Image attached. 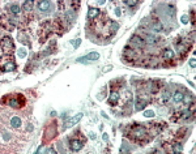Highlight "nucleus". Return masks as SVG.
Here are the masks:
<instances>
[{
    "label": "nucleus",
    "mask_w": 196,
    "mask_h": 154,
    "mask_svg": "<svg viewBox=\"0 0 196 154\" xmlns=\"http://www.w3.org/2000/svg\"><path fill=\"white\" fill-rule=\"evenodd\" d=\"M183 98H184V93H182V91H175L174 95H173V101L175 103H180V102H183Z\"/></svg>",
    "instance_id": "2eb2a0df"
},
{
    "label": "nucleus",
    "mask_w": 196,
    "mask_h": 154,
    "mask_svg": "<svg viewBox=\"0 0 196 154\" xmlns=\"http://www.w3.org/2000/svg\"><path fill=\"white\" fill-rule=\"evenodd\" d=\"M129 136L132 139H135V140H141L146 136V128L145 127H143V125L132 127V129H131V132H129Z\"/></svg>",
    "instance_id": "f03ea898"
},
{
    "label": "nucleus",
    "mask_w": 196,
    "mask_h": 154,
    "mask_svg": "<svg viewBox=\"0 0 196 154\" xmlns=\"http://www.w3.org/2000/svg\"><path fill=\"white\" fill-rule=\"evenodd\" d=\"M115 12H116V16H120V11H119V8H116V11H115Z\"/></svg>",
    "instance_id": "c756f323"
},
{
    "label": "nucleus",
    "mask_w": 196,
    "mask_h": 154,
    "mask_svg": "<svg viewBox=\"0 0 196 154\" xmlns=\"http://www.w3.org/2000/svg\"><path fill=\"white\" fill-rule=\"evenodd\" d=\"M124 54H126V56H127V59H128V60H132V59H136V57H137L136 50L127 49V50H124Z\"/></svg>",
    "instance_id": "f3484780"
},
{
    "label": "nucleus",
    "mask_w": 196,
    "mask_h": 154,
    "mask_svg": "<svg viewBox=\"0 0 196 154\" xmlns=\"http://www.w3.org/2000/svg\"><path fill=\"white\" fill-rule=\"evenodd\" d=\"M163 59L167 60V61L173 60L174 59V51L170 50V49H165L163 50Z\"/></svg>",
    "instance_id": "dca6fc26"
},
{
    "label": "nucleus",
    "mask_w": 196,
    "mask_h": 154,
    "mask_svg": "<svg viewBox=\"0 0 196 154\" xmlns=\"http://www.w3.org/2000/svg\"><path fill=\"white\" fill-rule=\"evenodd\" d=\"M44 154H56V152H55L54 148H49L46 150V153H44Z\"/></svg>",
    "instance_id": "a878e982"
},
{
    "label": "nucleus",
    "mask_w": 196,
    "mask_h": 154,
    "mask_svg": "<svg viewBox=\"0 0 196 154\" xmlns=\"http://www.w3.org/2000/svg\"><path fill=\"white\" fill-rule=\"evenodd\" d=\"M152 29L154 30V32H157V33H160V32H162V24H161L160 21H156L153 24V26H152Z\"/></svg>",
    "instance_id": "aec40b11"
},
{
    "label": "nucleus",
    "mask_w": 196,
    "mask_h": 154,
    "mask_svg": "<svg viewBox=\"0 0 196 154\" xmlns=\"http://www.w3.org/2000/svg\"><path fill=\"white\" fill-rule=\"evenodd\" d=\"M80 43H81V39H76L75 41V43H73V47L75 49H77V47L80 46Z\"/></svg>",
    "instance_id": "bb28decb"
},
{
    "label": "nucleus",
    "mask_w": 196,
    "mask_h": 154,
    "mask_svg": "<svg viewBox=\"0 0 196 154\" xmlns=\"http://www.w3.org/2000/svg\"><path fill=\"white\" fill-rule=\"evenodd\" d=\"M144 42L145 43H149V44H153L157 42V38L154 35H152V34H146L145 38H144Z\"/></svg>",
    "instance_id": "a211bd4d"
},
{
    "label": "nucleus",
    "mask_w": 196,
    "mask_h": 154,
    "mask_svg": "<svg viewBox=\"0 0 196 154\" xmlns=\"http://www.w3.org/2000/svg\"><path fill=\"white\" fill-rule=\"evenodd\" d=\"M127 5H129V7H133V5H136L137 4V1H133V0H127V1H124Z\"/></svg>",
    "instance_id": "393cba45"
},
{
    "label": "nucleus",
    "mask_w": 196,
    "mask_h": 154,
    "mask_svg": "<svg viewBox=\"0 0 196 154\" xmlns=\"http://www.w3.org/2000/svg\"><path fill=\"white\" fill-rule=\"evenodd\" d=\"M119 99H120V94H119V91L112 90V91H111V94H110V98H109V105H110V106L116 105V103L119 102Z\"/></svg>",
    "instance_id": "9b49d317"
},
{
    "label": "nucleus",
    "mask_w": 196,
    "mask_h": 154,
    "mask_svg": "<svg viewBox=\"0 0 196 154\" xmlns=\"http://www.w3.org/2000/svg\"><path fill=\"white\" fill-rule=\"evenodd\" d=\"M0 49H1V51L3 52H5L7 55L12 54L15 46H13V41H12L11 37H4V38L0 41Z\"/></svg>",
    "instance_id": "7ed1b4c3"
},
{
    "label": "nucleus",
    "mask_w": 196,
    "mask_h": 154,
    "mask_svg": "<svg viewBox=\"0 0 196 154\" xmlns=\"http://www.w3.org/2000/svg\"><path fill=\"white\" fill-rule=\"evenodd\" d=\"M131 44L135 46L136 49H143V47L145 46V42H144V39L140 38L139 35H133L132 38H131Z\"/></svg>",
    "instance_id": "1a4fd4ad"
},
{
    "label": "nucleus",
    "mask_w": 196,
    "mask_h": 154,
    "mask_svg": "<svg viewBox=\"0 0 196 154\" xmlns=\"http://www.w3.org/2000/svg\"><path fill=\"white\" fill-rule=\"evenodd\" d=\"M171 154H178V153H171Z\"/></svg>",
    "instance_id": "7c9ffc66"
},
{
    "label": "nucleus",
    "mask_w": 196,
    "mask_h": 154,
    "mask_svg": "<svg viewBox=\"0 0 196 154\" xmlns=\"http://www.w3.org/2000/svg\"><path fill=\"white\" fill-rule=\"evenodd\" d=\"M99 15V9L98 8H89V11H88V18L89 20H94V18H97V16Z\"/></svg>",
    "instance_id": "ddd939ff"
},
{
    "label": "nucleus",
    "mask_w": 196,
    "mask_h": 154,
    "mask_svg": "<svg viewBox=\"0 0 196 154\" xmlns=\"http://www.w3.org/2000/svg\"><path fill=\"white\" fill-rule=\"evenodd\" d=\"M17 55H18V57H25L26 56V50L25 49H20L18 51H17Z\"/></svg>",
    "instance_id": "412c9836"
},
{
    "label": "nucleus",
    "mask_w": 196,
    "mask_h": 154,
    "mask_svg": "<svg viewBox=\"0 0 196 154\" xmlns=\"http://www.w3.org/2000/svg\"><path fill=\"white\" fill-rule=\"evenodd\" d=\"M3 105H9L13 108H22L26 105V98L24 94H7L1 98Z\"/></svg>",
    "instance_id": "f257e3e1"
},
{
    "label": "nucleus",
    "mask_w": 196,
    "mask_h": 154,
    "mask_svg": "<svg viewBox=\"0 0 196 154\" xmlns=\"http://www.w3.org/2000/svg\"><path fill=\"white\" fill-rule=\"evenodd\" d=\"M21 125H22L21 118H18V116H13V118H11V127H13V128H20Z\"/></svg>",
    "instance_id": "f8f14e48"
},
{
    "label": "nucleus",
    "mask_w": 196,
    "mask_h": 154,
    "mask_svg": "<svg viewBox=\"0 0 196 154\" xmlns=\"http://www.w3.org/2000/svg\"><path fill=\"white\" fill-rule=\"evenodd\" d=\"M82 115H84V114H81V112H80V114H76L75 116H72L71 119H68V120H67V123H65V125L63 127V129H67V128H71V127L76 125L77 123L81 120Z\"/></svg>",
    "instance_id": "0eeeda50"
},
{
    "label": "nucleus",
    "mask_w": 196,
    "mask_h": 154,
    "mask_svg": "<svg viewBox=\"0 0 196 154\" xmlns=\"http://www.w3.org/2000/svg\"><path fill=\"white\" fill-rule=\"evenodd\" d=\"M15 69H16V64H15V61H13V59L12 57H7L1 66V71L3 72H13Z\"/></svg>",
    "instance_id": "423d86ee"
},
{
    "label": "nucleus",
    "mask_w": 196,
    "mask_h": 154,
    "mask_svg": "<svg viewBox=\"0 0 196 154\" xmlns=\"http://www.w3.org/2000/svg\"><path fill=\"white\" fill-rule=\"evenodd\" d=\"M33 5H34L33 1H24L22 9H25V12H30L32 11V8H33Z\"/></svg>",
    "instance_id": "6ab92c4d"
},
{
    "label": "nucleus",
    "mask_w": 196,
    "mask_h": 154,
    "mask_svg": "<svg viewBox=\"0 0 196 154\" xmlns=\"http://www.w3.org/2000/svg\"><path fill=\"white\" fill-rule=\"evenodd\" d=\"M188 20H190V18H188V16H182V22H183V24H187L188 22Z\"/></svg>",
    "instance_id": "cd10ccee"
},
{
    "label": "nucleus",
    "mask_w": 196,
    "mask_h": 154,
    "mask_svg": "<svg viewBox=\"0 0 196 154\" xmlns=\"http://www.w3.org/2000/svg\"><path fill=\"white\" fill-rule=\"evenodd\" d=\"M144 116H145V118H153V116H154V112H153L152 110H148V111L144 112Z\"/></svg>",
    "instance_id": "5701e85b"
},
{
    "label": "nucleus",
    "mask_w": 196,
    "mask_h": 154,
    "mask_svg": "<svg viewBox=\"0 0 196 154\" xmlns=\"http://www.w3.org/2000/svg\"><path fill=\"white\" fill-rule=\"evenodd\" d=\"M170 99V91L169 90H165L163 91V98H162V101L163 102H167Z\"/></svg>",
    "instance_id": "4be33fe9"
},
{
    "label": "nucleus",
    "mask_w": 196,
    "mask_h": 154,
    "mask_svg": "<svg viewBox=\"0 0 196 154\" xmlns=\"http://www.w3.org/2000/svg\"><path fill=\"white\" fill-rule=\"evenodd\" d=\"M98 57H99L98 52H90V54H88V55H85L82 57H78L77 61L78 63H84V61H89V60H97Z\"/></svg>",
    "instance_id": "9d476101"
},
{
    "label": "nucleus",
    "mask_w": 196,
    "mask_h": 154,
    "mask_svg": "<svg viewBox=\"0 0 196 154\" xmlns=\"http://www.w3.org/2000/svg\"><path fill=\"white\" fill-rule=\"evenodd\" d=\"M173 149L175 150V153H178V152H182V146H180V144H174Z\"/></svg>",
    "instance_id": "b1692460"
},
{
    "label": "nucleus",
    "mask_w": 196,
    "mask_h": 154,
    "mask_svg": "<svg viewBox=\"0 0 196 154\" xmlns=\"http://www.w3.org/2000/svg\"><path fill=\"white\" fill-rule=\"evenodd\" d=\"M37 7H38L39 12L42 13H47L51 11V7H53V3L51 1H38L37 3Z\"/></svg>",
    "instance_id": "6e6552de"
},
{
    "label": "nucleus",
    "mask_w": 196,
    "mask_h": 154,
    "mask_svg": "<svg viewBox=\"0 0 196 154\" xmlns=\"http://www.w3.org/2000/svg\"><path fill=\"white\" fill-rule=\"evenodd\" d=\"M8 11L11 12L12 15L18 16V15H21V7H18L17 4H11L9 5V8H8Z\"/></svg>",
    "instance_id": "4468645a"
},
{
    "label": "nucleus",
    "mask_w": 196,
    "mask_h": 154,
    "mask_svg": "<svg viewBox=\"0 0 196 154\" xmlns=\"http://www.w3.org/2000/svg\"><path fill=\"white\" fill-rule=\"evenodd\" d=\"M55 136H56V123L49 124L44 129V136H43V142L51 141Z\"/></svg>",
    "instance_id": "20e7f679"
},
{
    "label": "nucleus",
    "mask_w": 196,
    "mask_h": 154,
    "mask_svg": "<svg viewBox=\"0 0 196 154\" xmlns=\"http://www.w3.org/2000/svg\"><path fill=\"white\" fill-rule=\"evenodd\" d=\"M190 66H191L192 68L195 67V59H191V60H190Z\"/></svg>",
    "instance_id": "c85d7f7f"
},
{
    "label": "nucleus",
    "mask_w": 196,
    "mask_h": 154,
    "mask_svg": "<svg viewBox=\"0 0 196 154\" xmlns=\"http://www.w3.org/2000/svg\"><path fill=\"white\" fill-rule=\"evenodd\" d=\"M85 144V139H77V137H72L70 139V148L72 152H80V150L84 148Z\"/></svg>",
    "instance_id": "39448f33"
}]
</instances>
